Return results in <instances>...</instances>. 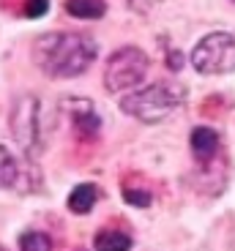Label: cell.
Returning <instances> with one entry per match:
<instances>
[{"label":"cell","mask_w":235,"mask_h":251,"mask_svg":"<svg viewBox=\"0 0 235 251\" xmlns=\"http://www.w3.org/2000/svg\"><path fill=\"white\" fill-rule=\"evenodd\" d=\"M99 44L88 33H47L33 44V60L52 79H74L93 66Z\"/></svg>","instance_id":"1"},{"label":"cell","mask_w":235,"mask_h":251,"mask_svg":"<svg viewBox=\"0 0 235 251\" xmlns=\"http://www.w3.org/2000/svg\"><path fill=\"white\" fill-rule=\"evenodd\" d=\"M183 96L186 93L178 82H156V85H148L142 90H134V93L123 96L121 112L148 126L161 123V120L170 118L183 104Z\"/></svg>","instance_id":"2"},{"label":"cell","mask_w":235,"mask_h":251,"mask_svg":"<svg viewBox=\"0 0 235 251\" xmlns=\"http://www.w3.org/2000/svg\"><path fill=\"white\" fill-rule=\"evenodd\" d=\"M191 66L197 74L205 76H219V74H233L235 71V36L233 33H208L200 38L189 55Z\"/></svg>","instance_id":"3"},{"label":"cell","mask_w":235,"mask_h":251,"mask_svg":"<svg viewBox=\"0 0 235 251\" xmlns=\"http://www.w3.org/2000/svg\"><path fill=\"white\" fill-rule=\"evenodd\" d=\"M148 69H151V60L142 50H137V47L115 50L104 66V88L109 93L131 90L148 76Z\"/></svg>","instance_id":"4"},{"label":"cell","mask_w":235,"mask_h":251,"mask_svg":"<svg viewBox=\"0 0 235 251\" xmlns=\"http://www.w3.org/2000/svg\"><path fill=\"white\" fill-rule=\"evenodd\" d=\"M38 99L30 93H22L11 107V118H8V126H11V134L17 139V145L27 156H38L41 151V123H38Z\"/></svg>","instance_id":"5"},{"label":"cell","mask_w":235,"mask_h":251,"mask_svg":"<svg viewBox=\"0 0 235 251\" xmlns=\"http://www.w3.org/2000/svg\"><path fill=\"white\" fill-rule=\"evenodd\" d=\"M74 104H71V120H74V128L82 137H93V134H99V126H102V120H99V115H96V109L90 107L88 99H71Z\"/></svg>","instance_id":"6"},{"label":"cell","mask_w":235,"mask_h":251,"mask_svg":"<svg viewBox=\"0 0 235 251\" xmlns=\"http://www.w3.org/2000/svg\"><path fill=\"white\" fill-rule=\"evenodd\" d=\"M219 151V134L208 126H200L191 131V153L197 161H210Z\"/></svg>","instance_id":"7"},{"label":"cell","mask_w":235,"mask_h":251,"mask_svg":"<svg viewBox=\"0 0 235 251\" xmlns=\"http://www.w3.org/2000/svg\"><path fill=\"white\" fill-rule=\"evenodd\" d=\"M96 200H99V188L93 183H79L69 194V210L77 216H85V213H90V207L96 205Z\"/></svg>","instance_id":"8"},{"label":"cell","mask_w":235,"mask_h":251,"mask_svg":"<svg viewBox=\"0 0 235 251\" xmlns=\"http://www.w3.org/2000/svg\"><path fill=\"white\" fill-rule=\"evenodd\" d=\"M131 238L126 232H118V229H102L96 232L93 238V249L96 251H129L131 249Z\"/></svg>","instance_id":"9"},{"label":"cell","mask_w":235,"mask_h":251,"mask_svg":"<svg viewBox=\"0 0 235 251\" xmlns=\"http://www.w3.org/2000/svg\"><path fill=\"white\" fill-rule=\"evenodd\" d=\"M66 14L77 19H102L107 14L104 0H66Z\"/></svg>","instance_id":"10"},{"label":"cell","mask_w":235,"mask_h":251,"mask_svg":"<svg viewBox=\"0 0 235 251\" xmlns=\"http://www.w3.org/2000/svg\"><path fill=\"white\" fill-rule=\"evenodd\" d=\"M19 180V164L11 153L0 145V188H11Z\"/></svg>","instance_id":"11"},{"label":"cell","mask_w":235,"mask_h":251,"mask_svg":"<svg viewBox=\"0 0 235 251\" xmlns=\"http://www.w3.org/2000/svg\"><path fill=\"white\" fill-rule=\"evenodd\" d=\"M19 251H52V238L38 229H27L19 235Z\"/></svg>","instance_id":"12"},{"label":"cell","mask_w":235,"mask_h":251,"mask_svg":"<svg viewBox=\"0 0 235 251\" xmlns=\"http://www.w3.org/2000/svg\"><path fill=\"white\" fill-rule=\"evenodd\" d=\"M123 200L134 207H148L151 205V194L145 188H123Z\"/></svg>","instance_id":"13"},{"label":"cell","mask_w":235,"mask_h":251,"mask_svg":"<svg viewBox=\"0 0 235 251\" xmlns=\"http://www.w3.org/2000/svg\"><path fill=\"white\" fill-rule=\"evenodd\" d=\"M47 8H50V0H27V6H25V17L27 19H38V17H44Z\"/></svg>","instance_id":"14"},{"label":"cell","mask_w":235,"mask_h":251,"mask_svg":"<svg viewBox=\"0 0 235 251\" xmlns=\"http://www.w3.org/2000/svg\"><path fill=\"white\" fill-rule=\"evenodd\" d=\"M181 52H170V69H181V66H183V60H181Z\"/></svg>","instance_id":"15"},{"label":"cell","mask_w":235,"mask_h":251,"mask_svg":"<svg viewBox=\"0 0 235 251\" xmlns=\"http://www.w3.org/2000/svg\"><path fill=\"white\" fill-rule=\"evenodd\" d=\"M233 3H235V0H233Z\"/></svg>","instance_id":"16"}]
</instances>
